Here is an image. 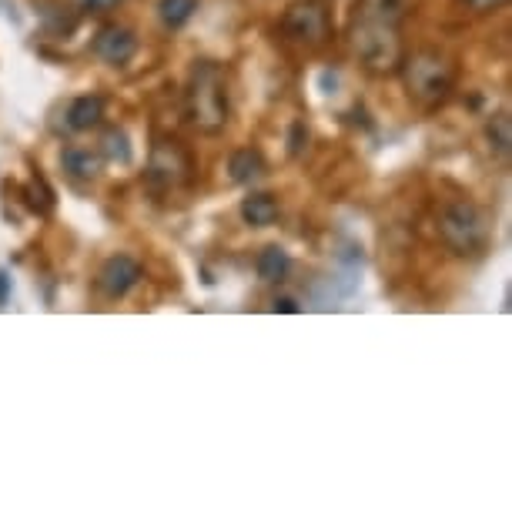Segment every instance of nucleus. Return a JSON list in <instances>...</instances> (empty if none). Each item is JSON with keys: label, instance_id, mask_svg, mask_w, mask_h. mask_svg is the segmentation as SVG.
Segmentation results:
<instances>
[{"label": "nucleus", "instance_id": "1", "mask_svg": "<svg viewBox=\"0 0 512 512\" xmlns=\"http://www.w3.org/2000/svg\"><path fill=\"white\" fill-rule=\"evenodd\" d=\"M228 77L215 61H195L185 84V118L201 134H221L228 124Z\"/></svg>", "mask_w": 512, "mask_h": 512}, {"label": "nucleus", "instance_id": "2", "mask_svg": "<svg viewBox=\"0 0 512 512\" xmlns=\"http://www.w3.org/2000/svg\"><path fill=\"white\" fill-rule=\"evenodd\" d=\"M399 74L405 81V91L422 108H442L452 98L456 88V67L446 54L439 51H415L405 54L399 64Z\"/></svg>", "mask_w": 512, "mask_h": 512}, {"label": "nucleus", "instance_id": "3", "mask_svg": "<svg viewBox=\"0 0 512 512\" xmlns=\"http://www.w3.org/2000/svg\"><path fill=\"white\" fill-rule=\"evenodd\" d=\"M349 41H352L355 57H359V64L369 74H379V77L399 74V64H402V57H405L399 27L369 24V21H355V17H352Z\"/></svg>", "mask_w": 512, "mask_h": 512}, {"label": "nucleus", "instance_id": "4", "mask_svg": "<svg viewBox=\"0 0 512 512\" xmlns=\"http://www.w3.org/2000/svg\"><path fill=\"white\" fill-rule=\"evenodd\" d=\"M442 241L456 251V255H479L489 245V221L482 215V208L476 201H452L439 218Z\"/></svg>", "mask_w": 512, "mask_h": 512}, {"label": "nucleus", "instance_id": "5", "mask_svg": "<svg viewBox=\"0 0 512 512\" xmlns=\"http://www.w3.org/2000/svg\"><path fill=\"white\" fill-rule=\"evenodd\" d=\"M328 7L325 0H295L282 14V34L288 41L318 47L328 41Z\"/></svg>", "mask_w": 512, "mask_h": 512}, {"label": "nucleus", "instance_id": "6", "mask_svg": "<svg viewBox=\"0 0 512 512\" xmlns=\"http://www.w3.org/2000/svg\"><path fill=\"white\" fill-rule=\"evenodd\" d=\"M188 178V158L178 144L171 141H158L151 148V161H148V181L154 188H178L181 181Z\"/></svg>", "mask_w": 512, "mask_h": 512}, {"label": "nucleus", "instance_id": "7", "mask_svg": "<svg viewBox=\"0 0 512 512\" xmlns=\"http://www.w3.org/2000/svg\"><path fill=\"white\" fill-rule=\"evenodd\" d=\"M141 275H144V268L134 262L131 255H111L98 272V288H101L104 298L118 302V298H124L134 285L141 282Z\"/></svg>", "mask_w": 512, "mask_h": 512}, {"label": "nucleus", "instance_id": "8", "mask_svg": "<svg viewBox=\"0 0 512 512\" xmlns=\"http://www.w3.org/2000/svg\"><path fill=\"white\" fill-rule=\"evenodd\" d=\"M94 54H98L104 64L124 67L134 54H138V37H134L131 27L108 24V27H101L98 37H94Z\"/></svg>", "mask_w": 512, "mask_h": 512}, {"label": "nucleus", "instance_id": "9", "mask_svg": "<svg viewBox=\"0 0 512 512\" xmlns=\"http://www.w3.org/2000/svg\"><path fill=\"white\" fill-rule=\"evenodd\" d=\"M409 11H412V0H359V7H355V21L402 27Z\"/></svg>", "mask_w": 512, "mask_h": 512}, {"label": "nucleus", "instance_id": "10", "mask_svg": "<svg viewBox=\"0 0 512 512\" xmlns=\"http://www.w3.org/2000/svg\"><path fill=\"white\" fill-rule=\"evenodd\" d=\"M101 121H104V98L101 94H81V98H74L64 111V128L74 131V134L98 128Z\"/></svg>", "mask_w": 512, "mask_h": 512}, {"label": "nucleus", "instance_id": "11", "mask_svg": "<svg viewBox=\"0 0 512 512\" xmlns=\"http://www.w3.org/2000/svg\"><path fill=\"white\" fill-rule=\"evenodd\" d=\"M61 164H64L67 175L77 178V181H94V178H101V171H104L101 151L81 148V144H67V148L61 151Z\"/></svg>", "mask_w": 512, "mask_h": 512}, {"label": "nucleus", "instance_id": "12", "mask_svg": "<svg viewBox=\"0 0 512 512\" xmlns=\"http://www.w3.org/2000/svg\"><path fill=\"white\" fill-rule=\"evenodd\" d=\"M241 221L251 228H272L278 215H282V208H278L275 195H268V191H255V195L241 198Z\"/></svg>", "mask_w": 512, "mask_h": 512}, {"label": "nucleus", "instance_id": "13", "mask_svg": "<svg viewBox=\"0 0 512 512\" xmlns=\"http://www.w3.org/2000/svg\"><path fill=\"white\" fill-rule=\"evenodd\" d=\"M228 178L235 185H255L258 178H265V158L258 148H238L228 158Z\"/></svg>", "mask_w": 512, "mask_h": 512}, {"label": "nucleus", "instance_id": "14", "mask_svg": "<svg viewBox=\"0 0 512 512\" xmlns=\"http://www.w3.org/2000/svg\"><path fill=\"white\" fill-rule=\"evenodd\" d=\"M255 268H258V278L268 282V285L285 282L288 272H292V255H288L282 245H268L262 255H258Z\"/></svg>", "mask_w": 512, "mask_h": 512}, {"label": "nucleus", "instance_id": "15", "mask_svg": "<svg viewBox=\"0 0 512 512\" xmlns=\"http://www.w3.org/2000/svg\"><path fill=\"white\" fill-rule=\"evenodd\" d=\"M101 158L111 161V164H131L134 161V148H131V138L124 134L121 128H108L101 134Z\"/></svg>", "mask_w": 512, "mask_h": 512}, {"label": "nucleus", "instance_id": "16", "mask_svg": "<svg viewBox=\"0 0 512 512\" xmlns=\"http://www.w3.org/2000/svg\"><path fill=\"white\" fill-rule=\"evenodd\" d=\"M198 14V0H158V17L168 31H181Z\"/></svg>", "mask_w": 512, "mask_h": 512}, {"label": "nucleus", "instance_id": "17", "mask_svg": "<svg viewBox=\"0 0 512 512\" xmlns=\"http://www.w3.org/2000/svg\"><path fill=\"white\" fill-rule=\"evenodd\" d=\"M489 141L496 144V154H502V158H506L509 144H512V138H509V118H506V114H496V118L489 121Z\"/></svg>", "mask_w": 512, "mask_h": 512}, {"label": "nucleus", "instance_id": "18", "mask_svg": "<svg viewBox=\"0 0 512 512\" xmlns=\"http://www.w3.org/2000/svg\"><path fill=\"white\" fill-rule=\"evenodd\" d=\"M272 312H285V315H298L302 312V305L295 302V298H288V295H278L275 302H272Z\"/></svg>", "mask_w": 512, "mask_h": 512}, {"label": "nucleus", "instance_id": "19", "mask_svg": "<svg viewBox=\"0 0 512 512\" xmlns=\"http://www.w3.org/2000/svg\"><path fill=\"white\" fill-rule=\"evenodd\" d=\"M469 4V11H476V14H489V11H499L506 0H466Z\"/></svg>", "mask_w": 512, "mask_h": 512}, {"label": "nucleus", "instance_id": "20", "mask_svg": "<svg viewBox=\"0 0 512 512\" xmlns=\"http://www.w3.org/2000/svg\"><path fill=\"white\" fill-rule=\"evenodd\" d=\"M114 4H121V0H81L84 11H108Z\"/></svg>", "mask_w": 512, "mask_h": 512}, {"label": "nucleus", "instance_id": "21", "mask_svg": "<svg viewBox=\"0 0 512 512\" xmlns=\"http://www.w3.org/2000/svg\"><path fill=\"white\" fill-rule=\"evenodd\" d=\"M302 134H308V131H305V124L298 121L295 128H292V154H298V151H302Z\"/></svg>", "mask_w": 512, "mask_h": 512}, {"label": "nucleus", "instance_id": "22", "mask_svg": "<svg viewBox=\"0 0 512 512\" xmlns=\"http://www.w3.org/2000/svg\"><path fill=\"white\" fill-rule=\"evenodd\" d=\"M7 292H11V275H7V272H0V305L7 302Z\"/></svg>", "mask_w": 512, "mask_h": 512}]
</instances>
